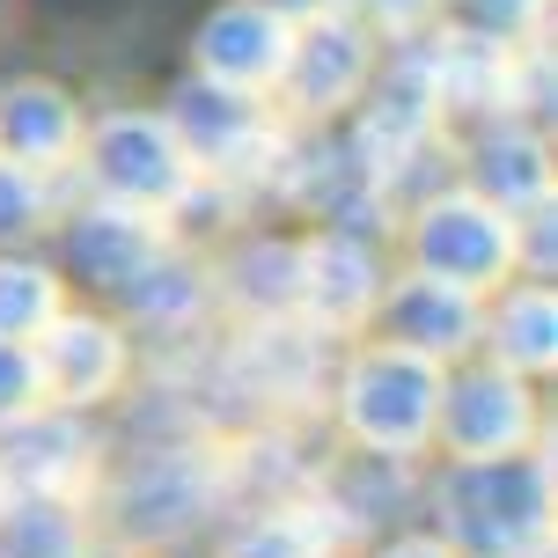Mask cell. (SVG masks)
<instances>
[{
  "label": "cell",
  "mask_w": 558,
  "mask_h": 558,
  "mask_svg": "<svg viewBox=\"0 0 558 558\" xmlns=\"http://www.w3.org/2000/svg\"><path fill=\"white\" fill-rule=\"evenodd\" d=\"M434 500L456 558H551V471L536 456H463Z\"/></svg>",
  "instance_id": "1"
},
{
  "label": "cell",
  "mask_w": 558,
  "mask_h": 558,
  "mask_svg": "<svg viewBox=\"0 0 558 558\" xmlns=\"http://www.w3.org/2000/svg\"><path fill=\"white\" fill-rule=\"evenodd\" d=\"M434 412H441V361L404 353V345H375L345 367V426L375 456H412L434 434Z\"/></svg>",
  "instance_id": "2"
},
{
  "label": "cell",
  "mask_w": 558,
  "mask_h": 558,
  "mask_svg": "<svg viewBox=\"0 0 558 558\" xmlns=\"http://www.w3.org/2000/svg\"><path fill=\"white\" fill-rule=\"evenodd\" d=\"M88 177L111 206H140V214H169L192 198V155L177 147L169 118H133L118 111L88 133Z\"/></svg>",
  "instance_id": "3"
},
{
  "label": "cell",
  "mask_w": 558,
  "mask_h": 558,
  "mask_svg": "<svg viewBox=\"0 0 558 558\" xmlns=\"http://www.w3.org/2000/svg\"><path fill=\"white\" fill-rule=\"evenodd\" d=\"M228 493V471L206 456V448H169V456H147L133 463V477L118 485V530L125 536H147V544H162V536H184L206 514V507Z\"/></svg>",
  "instance_id": "4"
},
{
  "label": "cell",
  "mask_w": 558,
  "mask_h": 558,
  "mask_svg": "<svg viewBox=\"0 0 558 558\" xmlns=\"http://www.w3.org/2000/svg\"><path fill=\"white\" fill-rule=\"evenodd\" d=\"M418 272L434 279H456V287H493V279L514 265V221H507L500 206H485L477 192H448L434 198L426 214H418Z\"/></svg>",
  "instance_id": "5"
},
{
  "label": "cell",
  "mask_w": 558,
  "mask_h": 558,
  "mask_svg": "<svg viewBox=\"0 0 558 558\" xmlns=\"http://www.w3.org/2000/svg\"><path fill=\"white\" fill-rule=\"evenodd\" d=\"M169 133L177 147L192 155V169H214V177H251L279 155L272 125L257 111V96L243 88H221V82H192L177 96V111H169Z\"/></svg>",
  "instance_id": "6"
},
{
  "label": "cell",
  "mask_w": 558,
  "mask_h": 558,
  "mask_svg": "<svg viewBox=\"0 0 558 558\" xmlns=\"http://www.w3.org/2000/svg\"><path fill=\"white\" fill-rule=\"evenodd\" d=\"M434 426L448 434L456 456H514V448L530 441V390H522L514 367L477 361V367H463L456 383H441Z\"/></svg>",
  "instance_id": "7"
},
{
  "label": "cell",
  "mask_w": 558,
  "mask_h": 558,
  "mask_svg": "<svg viewBox=\"0 0 558 558\" xmlns=\"http://www.w3.org/2000/svg\"><path fill=\"white\" fill-rule=\"evenodd\" d=\"M88 456H96V441H88V426L74 412H37V404H23V412L0 418V485L8 493L66 500L88 477Z\"/></svg>",
  "instance_id": "8"
},
{
  "label": "cell",
  "mask_w": 558,
  "mask_h": 558,
  "mask_svg": "<svg viewBox=\"0 0 558 558\" xmlns=\"http://www.w3.org/2000/svg\"><path fill=\"white\" fill-rule=\"evenodd\" d=\"M279 82H287V96H294L302 111H316V118L345 111V104L367 88V37H361V23H345V8H331V15H302L294 37H287Z\"/></svg>",
  "instance_id": "9"
},
{
  "label": "cell",
  "mask_w": 558,
  "mask_h": 558,
  "mask_svg": "<svg viewBox=\"0 0 558 558\" xmlns=\"http://www.w3.org/2000/svg\"><path fill=\"white\" fill-rule=\"evenodd\" d=\"M287 37H294V15H279L272 0H228L214 23L198 29V74L221 88H257L279 82V66H287Z\"/></svg>",
  "instance_id": "10"
},
{
  "label": "cell",
  "mask_w": 558,
  "mask_h": 558,
  "mask_svg": "<svg viewBox=\"0 0 558 558\" xmlns=\"http://www.w3.org/2000/svg\"><path fill=\"white\" fill-rule=\"evenodd\" d=\"M23 353H29L37 390L59 397V404H96V397L125 375V353H118V331H111V324H96V316H66V308H59L37 338H29Z\"/></svg>",
  "instance_id": "11"
},
{
  "label": "cell",
  "mask_w": 558,
  "mask_h": 558,
  "mask_svg": "<svg viewBox=\"0 0 558 558\" xmlns=\"http://www.w3.org/2000/svg\"><path fill=\"white\" fill-rule=\"evenodd\" d=\"M375 251H367L361 235H316L302 243V279H294V316H308L316 331H353L367 308H375Z\"/></svg>",
  "instance_id": "12"
},
{
  "label": "cell",
  "mask_w": 558,
  "mask_h": 558,
  "mask_svg": "<svg viewBox=\"0 0 558 558\" xmlns=\"http://www.w3.org/2000/svg\"><path fill=\"white\" fill-rule=\"evenodd\" d=\"M390 345L404 353H426V361H448V353H471L485 316H477V294L456 287V279H434V272H412L404 287H390Z\"/></svg>",
  "instance_id": "13"
},
{
  "label": "cell",
  "mask_w": 558,
  "mask_h": 558,
  "mask_svg": "<svg viewBox=\"0 0 558 558\" xmlns=\"http://www.w3.org/2000/svg\"><path fill=\"white\" fill-rule=\"evenodd\" d=\"M82 147V118L52 82H15L0 96V162H23L52 177L66 155Z\"/></svg>",
  "instance_id": "14"
},
{
  "label": "cell",
  "mask_w": 558,
  "mask_h": 558,
  "mask_svg": "<svg viewBox=\"0 0 558 558\" xmlns=\"http://www.w3.org/2000/svg\"><path fill=\"white\" fill-rule=\"evenodd\" d=\"M235 375L265 404H308L316 383H324V353H316L308 324H294V316H257V331L235 353Z\"/></svg>",
  "instance_id": "15"
},
{
  "label": "cell",
  "mask_w": 558,
  "mask_h": 558,
  "mask_svg": "<svg viewBox=\"0 0 558 558\" xmlns=\"http://www.w3.org/2000/svg\"><path fill=\"white\" fill-rule=\"evenodd\" d=\"M162 251H169L162 214H140V206H111V198H104L96 214L74 221V257H82V272L96 279V287H125V279L147 272Z\"/></svg>",
  "instance_id": "16"
},
{
  "label": "cell",
  "mask_w": 558,
  "mask_h": 558,
  "mask_svg": "<svg viewBox=\"0 0 558 558\" xmlns=\"http://www.w3.org/2000/svg\"><path fill=\"white\" fill-rule=\"evenodd\" d=\"M477 198L500 206V214H544L551 206V155L530 125H493L471 155Z\"/></svg>",
  "instance_id": "17"
},
{
  "label": "cell",
  "mask_w": 558,
  "mask_h": 558,
  "mask_svg": "<svg viewBox=\"0 0 558 558\" xmlns=\"http://www.w3.org/2000/svg\"><path fill=\"white\" fill-rule=\"evenodd\" d=\"M338 536L345 522L331 514V500H294L279 514H257L251 530H235L221 558H331Z\"/></svg>",
  "instance_id": "18"
},
{
  "label": "cell",
  "mask_w": 558,
  "mask_h": 558,
  "mask_svg": "<svg viewBox=\"0 0 558 558\" xmlns=\"http://www.w3.org/2000/svg\"><path fill=\"white\" fill-rule=\"evenodd\" d=\"M0 558H82V514L45 493H8L0 507Z\"/></svg>",
  "instance_id": "19"
},
{
  "label": "cell",
  "mask_w": 558,
  "mask_h": 558,
  "mask_svg": "<svg viewBox=\"0 0 558 558\" xmlns=\"http://www.w3.org/2000/svg\"><path fill=\"white\" fill-rule=\"evenodd\" d=\"M558 353V316H551V294L544 287H514L493 316V361L514 367V375H536V367H551Z\"/></svg>",
  "instance_id": "20"
},
{
  "label": "cell",
  "mask_w": 558,
  "mask_h": 558,
  "mask_svg": "<svg viewBox=\"0 0 558 558\" xmlns=\"http://www.w3.org/2000/svg\"><path fill=\"white\" fill-rule=\"evenodd\" d=\"M118 294L133 302V316H140V324H155V331H184V324H192L198 308H206V279H198V272H192V265H184L177 251H162L155 265H147V272H133V279H125Z\"/></svg>",
  "instance_id": "21"
},
{
  "label": "cell",
  "mask_w": 558,
  "mask_h": 558,
  "mask_svg": "<svg viewBox=\"0 0 558 558\" xmlns=\"http://www.w3.org/2000/svg\"><path fill=\"white\" fill-rule=\"evenodd\" d=\"M294 279H302V251L294 243H251L228 265V294L251 316H294Z\"/></svg>",
  "instance_id": "22"
},
{
  "label": "cell",
  "mask_w": 558,
  "mask_h": 558,
  "mask_svg": "<svg viewBox=\"0 0 558 558\" xmlns=\"http://www.w3.org/2000/svg\"><path fill=\"white\" fill-rule=\"evenodd\" d=\"M59 316V279L45 265H23V257H0V338L8 345H29Z\"/></svg>",
  "instance_id": "23"
},
{
  "label": "cell",
  "mask_w": 558,
  "mask_h": 558,
  "mask_svg": "<svg viewBox=\"0 0 558 558\" xmlns=\"http://www.w3.org/2000/svg\"><path fill=\"white\" fill-rule=\"evenodd\" d=\"M45 214H52V177L45 169H23V162H0V243L37 235Z\"/></svg>",
  "instance_id": "24"
},
{
  "label": "cell",
  "mask_w": 558,
  "mask_h": 558,
  "mask_svg": "<svg viewBox=\"0 0 558 558\" xmlns=\"http://www.w3.org/2000/svg\"><path fill=\"white\" fill-rule=\"evenodd\" d=\"M29 390H37V375H29V353L0 338V418H8V412H23Z\"/></svg>",
  "instance_id": "25"
},
{
  "label": "cell",
  "mask_w": 558,
  "mask_h": 558,
  "mask_svg": "<svg viewBox=\"0 0 558 558\" xmlns=\"http://www.w3.org/2000/svg\"><path fill=\"white\" fill-rule=\"evenodd\" d=\"M477 15L493 23V37H514V29H536V15H544V0H471Z\"/></svg>",
  "instance_id": "26"
},
{
  "label": "cell",
  "mask_w": 558,
  "mask_h": 558,
  "mask_svg": "<svg viewBox=\"0 0 558 558\" xmlns=\"http://www.w3.org/2000/svg\"><path fill=\"white\" fill-rule=\"evenodd\" d=\"M367 8H375L383 29H418L426 15H434V0H367Z\"/></svg>",
  "instance_id": "27"
},
{
  "label": "cell",
  "mask_w": 558,
  "mask_h": 558,
  "mask_svg": "<svg viewBox=\"0 0 558 558\" xmlns=\"http://www.w3.org/2000/svg\"><path fill=\"white\" fill-rule=\"evenodd\" d=\"M383 558H456V551H448L441 536H404V544H390Z\"/></svg>",
  "instance_id": "28"
},
{
  "label": "cell",
  "mask_w": 558,
  "mask_h": 558,
  "mask_svg": "<svg viewBox=\"0 0 558 558\" xmlns=\"http://www.w3.org/2000/svg\"><path fill=\"white\" fill-rule=\"evenodd\" d=\"M0 507H8V485H0Z\"/></svg>",
  "instance_id": "29"
}]
</instances>
